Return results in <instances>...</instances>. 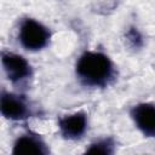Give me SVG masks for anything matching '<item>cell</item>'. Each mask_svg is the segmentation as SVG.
<instances>
[{"label": "cell", "mask_w": 155, "mask_h": 155, "mask_svg": "<svg viewBox=\"0 0 155 155\" xmlns=\"http://www.w3.org/2000/svg\"><path fill=\"white\" fill-rule=\"evenodd\" d=\"M75 73L79 81L88 87H107L115 80L116 75L111 59L97 51L84 52L76 62Z\"/></svg>", "instance_id": "6da1fadb"}, {"label": "cell", "mask_w": 155, "mask_h": 155, "mask_svg": "<svg viewBox=\"0 0 155 155\" xmlns=\"http://www.w3.org/2000/svg\"><path fill=\"white\" fill-rule=\"evenodd\" d=\"M18 38L21 45L29 51L45 48L51 39V33L46 25L33 18H24L21 22Z\"/></svg>", "instance_id": "7a4b0ae2"}, {"label": "cell", "mask_w": 155, "mask_h": 155, "mask_svg": "<svg viewBox=\"0 0 155 155\" xmlns=\"http://www.w3.org/2000/svg\"><path fill=\"white\" fill-rule=\"evenodd\" d=\"M1 63L7 79L13 85H22L33 76L31 65L21 54L13 52H2Z\"/></svg>", "instance_id": "3957f363"}, {"label": "cell", "mask_w": 155, "mask_h": 155, "mask_svg": "<svg viewBox=\"0 0 155 155\" xmlns=\"http://www.w3.org/2000/svg\"><path fill=\"white\" fill-rule=\"evenodd\" d=\"M0 110L5 119L12 121L25 120L33 114V109L25 97L5 91L0 97Z\"/></svg>", "instance_id": "277c9868"}, {"label": "cell", "mask_w": 155, "mask_h": 155, "mask_svg": "<svg viewBox=\"0 0 155 155\" xmlns=\"http://www.w3.org/2000/svg\"><path fill=\"white\" fill-rule=\"evenodd\" d=\"M130 115L145 137H155V104L138 103L131 108Z\"/></svg>", "instance_id": "5b68a950"}, {"label": "cell", "mask_w": 155, "mask_h": 155, "mask_svg": "<svg viewBox=\"0 0 155 155\" xmlns=\"http://www.w3.org/2000/svg\"><path fill=\"white\" fill-rule=\"evenodd\" d=\"M87 125V115L84 111H76L58 120V128L62 137L70 140L80 139L85 134Z\"/></svg>", "instance_id": "8992f818"}, {"label": "cell", "mask_w": 155, "mask_h": 155, "mask_svg": "<svg viewBox=\"0 0 155 155\" xmlns=\"http://www.w3.org/2000/svg\"><path fill=\"white\" fill-rule=\"evenodd\" d=\"M50 149L44 139L36 133H24L19 136L12 148V154L15 155H47Z\"/></svg>", "instance_id": "52a82bcc"}, {"label": "cell", "mask_w": 155, "mask_h": 155, "mask_svg": "<svg viewBox=\"0 0 155 155\" xmlns=\"http://www.w3.org/2000/svg\"><path fill=\"white\" fill-rule=\"evenodd\" d=\"M115 151V142L111 138H103L98 139L90 144V147L86 149V153L88 154H107L110 155Z\"/></svg>", "instance_id": "ba28073f"}, {"label": "cell", "mask_w": 155, "mask_h": 155, "mask_svg": "<svg viewBox=\"0 0 155 155\" xmlns=\"http://www.w3.org/2000/svg\"><path fill=\"white\" fill-rule=\"evenodd\" d=\"M125 38H126V42L127 45L131 47V48H140L143 46V36L142 34L139 33V30L134 27H131L126 34H125Z\"/></svg>", "instance_id": "9c48e42d"}]
</instances>
